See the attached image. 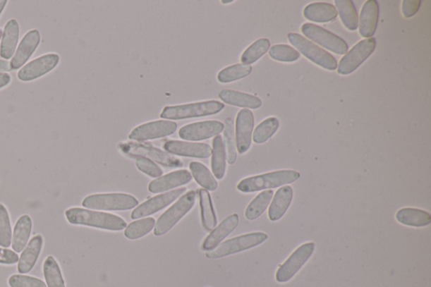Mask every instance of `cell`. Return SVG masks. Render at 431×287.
Returning a JSON list of instances; mask_svg holds the SVG:
<instances>
[{"mask_svg": "<svg viewBox=\"0 0 431 287\" xmlns=\"http://www.w3.org/2000/svg\"><path fill=\"white\" fill-rule=\"evenodd\" d=\"M65 216L68 223L73 225L87 226L109 231H121L127 228L128 225L126 221L119 216L80 207L68 209L65 212Z\"/></svg>", "mask_w": 431, "mask_h": 287, "instance_id": "obj_1", "label": "cell"}, {"mask_svg": "<svg viewBox=\"0 0 431 287\" xmlns=\"http://www.w3.org/2000/svg\"><path fill=\"white\" fill-rule=\"evenodd\" d=\"M300 177L301 175L299 172L284 169L246 178L238 183L237 188L243 193H253L291 184L299 180Z\"/></svg>", "mask_w": 431, "mask_h": 287, "instance_id": "obj_2", "label": "cell"}, {"mask_svg": "<svg viewBox=\"0 0 431 287\" xmlns=\"http://www.w3.org/2000/svg\"><path fill=\"white\" fill-rule=\"evenodd\" d=\"M224 104L217 101H209L165 107L161 112V118L169 120H184L216 115L224 110Z\"/></svg>", "mask_w": 431, "mask_h": 287, "instance_id": "obj_3", "label": "cell"}, {"mask_svg": "<svg viewBox=\"0 0 431 287\" xmlns=\"http://www.w3.org/2000/svg\"><path fill=\"white\" fill-rule=\"evenodd\" d=\"M197 191L190 190L178 200L176 204L161 215L154 226L155 236H163L171 231L175 226L188 213L197 202Z\"/></svg>", "mask_w": 431, "mask_h": 287, "instance_id": "obj_4", "label": "cell"}, {"mask_svg": "<svg viewBox=\"0 0 431 287\" xmlns=\"http://www.w3.org/2000/svg\"><path fill=\"white\" fill-rule=\"evenodd\" d=\"M287 38L291 45H293L299 54L306 56L308 60L312 61L317 66L334 71L338 68L337 60L329 51L321 49L320 47L309 41L298 33H290Z\"/></svg>", "mask_w": 431, "mask_h": 287, "instance_id": "obj_5", "label": "cell"}, {"mask_svg": "<svg viewBox=\"0 0 431 287\" xmlns=\"http://www.w3.org/2000/svg\"><path fill=\"white\" fill-rule=\"evenodd\" d=\"M133 195L123 193L95 194L82 202L83 207L99 211H127L138 206Z\"/></svg>", "mask_w": 431, "mask_h": 287, "instance_id": "obj_6", "label": "cell"}, {"mask_svg": "<svg viewBox=\"0 0 431 287\" xmlns=\"http://www.w3.org/2000/svg\"><path fill=\"white\" fill-rule=\"evenodd\" d=\"M268 235L265 233H251L241 236L229 239L215 250L207 252L206 256L208 259H220L227 256L241 253V252L253 249L261 243L267 241Z\"/></svg>", "mask_w": 431, "mask_h": 287, "instance_id": "obj_7", "label": "cell"}, {"mask_svg": "<svg viewBox=\"0 0 431 287\" xmlns=\"http://www.w3.org/2000/svg\"><path fill=\"white\" fill-rule=\"evenodd\" d=\"M119 149L123 154L130 157H142V158L149 159L152 161H155L156 163L164 165L169 168H181L183 166V163L181 159L176 158L164 152L152 147L146 143L138 142H123L120 143Z\"/></svg>", "mask_w": 431, "mask_h": 287, "instance_id": "obj_8", "label": "cell"}, {"mask_svg": "<svg viewBox=\"0 0 431 287\" xmlns=\"http://www.w3.org/2000/svg\"><path fill=\"white\" fill-rule=\"evenodd\" d=\"M301 30L307 39H310L309 41L316 42L317 44L334 52V54L344 55L346 54L348 50H349V46L343 38L329 32L328 30L321 28V26L312 23H305L302 25Z\"/></svg>", "mask_w": 431, "mask_h": 287, "instance_id": "obj_9", "label": "cell"}, {"mask_svg": "<svg viewBox=\"0 0 431 287\" xmlns=\"http://www.w3.org/2000/svg\"><path fill=\"white\" fill-rule=\"evenodd\" d=\"M376 46V39L372 37L357 43L351 51H347L338 64L339 75H349L354 73L373 54Z\"/></svg>", "mask_w": 431, "mask_h": 287, "instance_id": "obj_10", "label": "cell"}, {"mask_svg": "<svg viewBox=\"0 0 431 287\" xmlns=\"http://www.w3.org/2000/svg\"><path fill=\"white\" fill-rule=\"evenodd\" d=\"M315 243L309 242L298 248L286 262L281 265L277 272L276 278L280 283H286L293 279L302 269L315 252Z\"/></svg>", "mask_w": 431, "mask_h": 287, "instance_id": "obj_11", "label": "cell"}, {"mask_svg": "<svg viewBox=\"0 0 431 287\" xmlns=\"http://www.w3.org/2000/svg\"><path fill=\"white\" fill-rule=\"evenodd\" d=\"M176 130L177 124L175 121H155L138 126L130 133L129 139L138 142L154 140V139L171 136L176 132Z\"/></svg>", "mask_w": 431, "mask_h": 287, "instance_id": "obj_12", "label": "cell"}, {"mask_svg": "<svg viewBox=\"0 0 431 287\" xmlns=\"http://www.w3.org/2000/svg\"><path fill=\"white\" fill-rule=\"evenodd\" d=\"M60 56L49 54L39 56L20 69L17 77L23 82H30L47 75L58 66Z\"/></svg>", "mask_w": 431, "mask_h": 287, "instance_id": "obj_13", "label": "cell"}, {"mask_svg": "<svg viewBox=\"0 0 431 287\" xmlns=\"http://www.w3.org/2000/svg\"><path fill=\"white\" fill-rule=\"evenodd\" d=\"M224 124L219 121H207L191 123L181 128L178 136L186 141L198 142L206 140L220 135Z\"/></svg>", "mask_w": 431, "mask_h": 287, "instance_id": "obj_14", "label": "cell"}, {"mask_svg": "<svg viewBox=\"0 0 431 287\" xmlns=\"http://www.w3.org/2000/svg\"><path fill=\"white\" fill-rule=\"evenodd\" d=\"M186 188L169 191L167 193L157 195L139 205L133 212L132 219H138L154 214L162 209L171 205L178 197L186 193Z\"/></svg>", "mask_w": 431, "mask_h": 287, "instance_id": "obj_15", "label": "cell"}, {"mask_svg": "<svg viewBox=\"0 0 431 287\" xmlns=\"http://www.w3.org/2000/svg\"><path fill=\"white\" fill-rule=\"evenodd\" d=\"M255 127V116L249 109L238 112L236 119V147L239 154H245L250 149Z\"/></svg>", "mask_w": 431, "mask_h": 287, "instance_id": "obj_16", "label": "cell"}, {"mask_svg": "<svg viewBox=\"0 0 431 287\" xmlns=\"http://www.w3.org/2000/svg\"><path fill=\"white\" fill-rule=\"evenodd\" d=\"M164 149L169 154L189 157V158L207 159L212 155V149L207 143L168 141Z\"/></svg>", "mask_w": 431, "mask_h": 287, "instance_id": "obj_17", "label": "cell"}, {"mask_svg": "<svg viewBox=\"0 0 431 287\" xmlns=\"http://www.w3.org/2000/svg\"><path fill=\"white\" fill-rule=\"evenodd\" d=\"M41 43V34L38 30H30L26 33L17 47L11 59V67L14 71L23 67Z\"/></svg>", "mask_w": 431, "mask_h": 287, "instance_id": "obj_18", "label": "cell"}, {"mask_svg": "<svg viewBox=\"0 0 431 287\" xmlns=\"http://www.w3.org/2000/svg\"><path fill=\"white\" fill-rule=\"evenodd\" d=\"M239 224L238 214L230 215L226 217L217 227L212 230L210 234L205 239L202 243V250L212 251L219 246L221 241L232 233L237 228Z\"/></svg>", "mask_w": 431, "mask_h": 287, "instance_id": "obj_19", "label": "cell"}, {"mask_svg": "<svg viewBox=\"0 0 431 287\" xmlns=\"http://www.w3.org/2000/svg\"><path fill=\"white\" fill-rule=\"evenodd\" d=\"M191 180H193L191 173L186 169H181L152 181L149 185V190L152 193L159 194L188 184Z\"/></svg>", "mask_w": 431, "mask_h": 287, "instance_id": "obj_20", "label": "cell"}, {"mask_svg": "<svg viewBox=\"0 0 431 287\" xmlns=\"http://www.w3.org/2000/svg\"><path fill=\"white\" fill-rule=\"evenodd\" d=\"M378 18H380V6L376 0H368L364 4L360 11L359 32L364 38H372L375 34Z\"/></svg>", "mask_w": 431, "mask_h": 287, "instance_id": "obj_21", "label": "cell"}, {"mask_svg": "<svg viewBox=\"0 0 431 287\" xmlns=\"http://www.w3.org/2000/svg\"><path fill=\"white\" fill-rule=\"evenodd\" d=\"M20 38V25L18 21L11 19L4 25L1 44H0V56L4 60L13 58L16 54Z\"/></svg>", "mask_w": 431, "mask_h": 287, "instance_id": "obj_22", "label": "cell"}, {"mask_svg": "<svg viewBox=\"0 0 431 287\" xmlns=\"http://www.w3.org/2000/svg\"><path fill=\"white\" fill-rule=\"evenodd\" d=\"M43 238L41 235H36L29 242L28 245L25 248L23 254L18 261V271L20 274H28L32 271L40 255L42 246Z\"/></svg>", "mask_w": 431, "mask_h": 287, "instance_id": "obj_23", "label": "cell"}, {"mask_svg": "<svg viewBox=\"0 0 431 287\" xmlns=\"http://www.w3.org/2000/svg\"><path fill=\"white\" fill-rule=\"evenodd\" d=\"M293 198V189L290 185L282 186L277 191L269 206L268 216L272 221H279L286 214Z\"/></svg>", "mask_w": 431, "mask_h": 287, "instance_id": "obj_24", "label": "cell"}, {"mask_svg": "<svg viewBox=\"0 0 431 287\" xmlns=\"http://www.w3.org/2000/svg\"><path fill=\"white\" fill-rule=\"evenodd\" d=\"M305 18L316 23H327L337 18L338 12L333 4L317 2L308 4L304 8Z\"/></svg>", "mask_w": 431, "mask_h": 287, "instance_id": "obj_25", "label": "cell"}, {"mask_svg": "<svg viewBox=\"0 0 431 287\" xmlns=\"http://www.w3.org/2000/svg\"><path fill=\"white\" fill-rule=\"evenodd\" d=\"M219 98L224 103L231 104V106L253 109V110L260 108L263 104L262 101L255 95L233 90H221L219 93Z\"/></svg>", "mask_w": 431, "mask_h": 287, "instance_id": "obj_26", "label": "cell"}, {"mask_svg": "<svg viewBox=\"0 0 431 287\" xmlns=\"http://www.w3.org/2000/svg\"><path fill=\"white\" fill-rule=\"evenodd\" d=\"M399 224L413 228L427 227L431 224V215L428 212L417 208H402L396 213Z\"/></svg>", "mask_w": 431, "mask_h": 287, "instance_id": "obj_27", "label": "cell"}, {"mask_svg": "<svg viewBox=\"0 0 431 287\" xmlns=\"http://www.w3.org/2000/svg\"><path fill=\"white\" fill-rule=\"evenodd\" d=\"M32 230V220L28 215L20 216L16 221L12 235L11 246L16 253H20L28 245Z\"/></svg>", "mask_w": 431, "mask_h": 287, "instance_id": "obj_28", "label": "cell"}, {"mask_svg": "<svg viewBox=\"0 0 431 287\" xmlns=\"http://www.w3.org/2000/svg\"><path fill=\"white\" fill-rule=\"evenodd\" d=\"M212 169L213 175L217 180L224 179L226 169H227V153L223 137L217 135L213 139L212 152Z\"/></svg>", "mask_w": 431, "mask_h": 287, "instance_id": "obj_29", "label": "cell"}, {"mask_svg": "<svg viewBox=\"0 0 431 287\" xmlns=\"http://www.w3.org/2000/svg\"><path fill=\"white\" fill-rule=\"evenodd\" d=\"M200 207H201L202 223L205 230L212 232L217 227V219L212 198L208 191L199 190Z\"/></svg>", "mask_w": 431, "mask_h": 287, "instance_id": "obj_30", "label": "cell"}, {"mask_svg": "<svg viewBox=\"0 0 431 287\" xmlns=\"http://www.w3.org/2000/svg\"><path fill=\"white\" fill-rule=\"evenodd\" d=\"M334 4L343 25L351 32L357 30L359 17L354 3L351 0H335Z\"/></svg>", "mask_w": 431, "mask_h": 287, "instance_id": "obj_31", "label": "cell"}, {"mask_svg": "<svg viewBox=\"0 0 431 287\" xmlns=\"http://www.w3.org/2000/svg\"><path fill=\"white\" fill-rule=\"evenodd\" d=\"M273 190H265L261 193L250 203L245 211V217L248 220L254 221L263 214L272 201Z\"/></svg>", "mask_w": 431, "mask_h": 287, "instance_id": "obj_32", "label": "cell"}, {"mask_svg": "<svg viewBox=\"0 0 431 287\" xmlns=\"http://www.w3.org/2000/svg\"><path fill=\"white\" fill-rule=\"evenodd\" d=\"M190 169L195 181L205 190L214 191L219 187L215 177L203 164L199 162L190 163Z\"/></svg>", "mask_w": 431, "mask_h": 287, "instance_id": "obj_33", "label": "cell"}, {"mask_svg": "<svg viewBox=\"0 0 431 287\" xmlns=\"http://www.w3.org/2000/svg\"><path fill=\"white\" fill-rule=\"evenodd\" d=\"M43 273L47 287H66L59 264L52 256H49L45 259L43 264Z\"/></svg>", "mask_w": 431, "mask_h": 287, "instance_id": "obj_34", "label": "cell"}, {"mask_svg": "<svg viewBox=\"0 0 431 287\" xmlns=\"http://www.w3.org/2000/svg\"><path fill=\"white\" fill-rule=\"evenodd\" d=\"M280 128V121L277 117H269L257 126L253 140L257 145H262L271 139Z\"/></svg>", "mask_w": 431, "mask_h": 287, "instance_id": "obj_35", "label": "cell"}, {"mask_svg": "<svg viewBox=\"0 0 431 287\" xmlns=\"http://www.w3.org/2000/svg\"><path fill=\"white\" fill-rule=\"evenodd\" d=\"M253 71L251 65L237 63L221 71L217 75V80L223 84H228L249 76Z\"/></svg>", "mask_w": 431, "mask_h": 287, "instance_id": "obj_36", "label": "cell"}, {"mask_svg": "<svg viewBox=\"0 0 431 287\" xmlns=\"http://www.w3.org/2000/svg\"><path fill=\"white\" fill-rule=\"evenodd\" d=\"M271 47V42L267 38H261L250 45L241 56L243 64L251 65L257 62L267 54Z\"/></svg>", "mask_w": 431, "mask_h": 287, "instance_id": "obj_37", "label": "cell"}, {"mask_svg": "<svg viewBox=\"0 0 431 287\" xmlns=\"http://www.w3.org/2000/svg\"><path fill=\"white\" fill-rule=\"evenodd\" d=\"M155 226V219L152 217H147L133 221L130 224L127 229L125 230L124 234L130 240L141 238L145 235L149 234Z\"/></svg>", "mask_w": 431, "mask_h": 287, "instance_id": "obj_38", "label": "cell"}, {"mask_svg": "<svg viewBox=\"0 0 431 287\" xmlns=\"http://www.w3.org/2000/svg\"><path fill=\"white\" fill-rule=\"evenodd\" d=\"M224 136L228 162L229 164H233L237 160V147L234 137L233 121L231 118L225 121Z\"/></svg>", "mask_w": 431, "mask_h": 287, "instance_id": "obj_39", "label": "cell"}, {"mask_svg": "<svg viewBox=\"0 0 431 287\" xmlns=\"http://www.w3.org/2000/svg\"><path fill=\"white\" fill-rule=\"evenodd\" d=\"M269 55L271 58L282 63H293L300 59L299 52L293 47L286 44H278L273 46L269 49Z\"/></svg>", "mask_w": 431, "mask_h": 287, "instance_id": "obj_40", "label": "cell"}, {"mask_svg": "<svg viewBox=\"0 0 431 287\" xmlns=\"http://www.w3.org/2000/svg\"><path fill=\"white\" fill-rule=\"evenodd\" d=\"M12 228L7 208L0 203V247L8 249L12 243Z\"/></svg>", "mask_w": 431, "mask_h": 287, "instance_id": "obj_41", "label": "cell"}, {"mask_svg": "<svg viewBox=\"0 0 431 287\" xmlns=\"http://www.w3.org/2000/svg\"><path fill=\"white\" fill-rule=\"evenodd\" d=\"M8 285L11 287H47L45 282L38 278L23 275L11 276Z\"/></svg>", "mask_w": 431, "mask_h": 287, "instance_id": "obj_42", "label": "cell"}, {"mask_svg": "<svg viewBox=\"0 0 431 287\" xmlns=\"http://www.w3.org/2000/svg\"><path fill=\"white\" fill-rule=\"evenodd\" d=\"M136 166L139 171L152 178H159L163 175L162 169L159 165H157L154 161L142 157L137 158Z\"/></svg>", "mask_w": 431, "mask_h": 287, "instance_id": "obj_43", "label": "cell"}, {"mask_svg": "<svg viewBox=\"0 0 431 287\" xmlns=\"http://www.w3.org/2000/svg\"><path fill=\"white\" fill-rule=\"evenodd\" d=\"M421 0H403L402 2V12L404 17L411 18L419 11Z\"/></svg>", "mask_w": 431, "mask_h": 287, "instance_id": "obj_44", "label": "cell"}, {"mask_svg": "<svg viewBox=\"0 0 431 287\" xmlns=\"http://www.w3.org/2000/svg\"><path fill=\"white\" fill-rule=\"evenodd\" d=\"M19 259L15 251L0 248V264H14L18 262Z\"/></svg>", "mask_w": 431, "mask_h": 287, "instance_id": "obj_45", "label": "cell"}, {"mask_svg": "<svg viewBox=\"0 0 431 287\" xmlns=\"http://www.w3.org/2000/svg\"><path fill=\"white\" fill-rule=\"evenodd\" d=\"M11 76L7 73H0V90L10 85Z\"/></svg>", "mask_w": 431, "mask_h": 287, "instance_id": "obj_46", "label": "cell"}, {"mask_svg": "<svg viewBox=\"0 0 431 287\" xmlns=\"http://www.w3.org/2000/svg\"><path fill=\"white\" fill-rule=\"evenodd\" d=\"M13 71L11 62L8 60H0V73L11 72Z\"/></svg>", "mask_w": 431, "mask_h": 287, "instance_id": "obj_47", "label": "cell"}, {"mask_svg": "<svg viewBox=\"0 0 431 287\" xmlns=\"http://www.w3.org/2000/svg\"><path fill=\"white\" fill-rule=\"evenodd\" d=\"M8 1L7 0H0V16H1L2 12L4 10V8L7 6Z\"/></svg>", "mask_w": 431, "mask_h": 287, "instance_id": "obj_48", "label": "cell"}, {"mask_svg": "<svg viewBox=\"0 0 431 287\" xmlns=\"http://www.w3.org/2000/svg\"><path fill=\"white\" fill-rule=\"evenodd\" d=\"M233 0H230V1H221V3L223 4H230V3H233Z\"/></svg>", "mask_w": 431, "mask_h": 287, "instance_id": "obj_49", "label": "cell"}, {"mask_svg": "<svg viewBox=\"0 0 431 287\" xmlns=\"http://www.w3.org/2000/svg\"><path fill=\"white\" fill-rule=\"evenodd\" d=\"M2 36H3V30L0 29V39L2 38Z\"/></svg>", "mask_w": 431, "mask_h": 287, "instance_id": "obj_50", "label": "cell"}]
</instances>
